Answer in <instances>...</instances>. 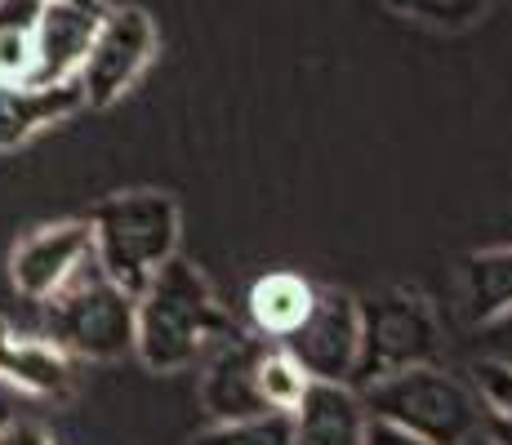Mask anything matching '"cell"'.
<instances>
[{
	"mask_svg": "<svg viewBox=\"0 0 512 445\" xmlns=\"http://www.w3.org/2000/svg\"><path fill=\"white\" fill-rule=\"evenodd\" d=\"M0 383L18 392H32V397H67L76 383L72 356L58 348L54 339H27L14 334L9 321L0 316Z\"/></svg>",
	"mask_w": 512,
	"mask_h": 445,
	"instance_id": "obj_12",
	"label": "cell"
},
{
	"mask_svg": "<svg viewBox=\"0 0 512 445\" xmlns=\"http://www.w3.org/2000/svg\"><path fill=\"white\" fill-rule=\"evenodd\" d=\"M464 299L472 321L512 308V250H486L464 263Z\"/></svg>",
	"mask_w": 512,
	"mask_h": 445,
	"instance_id": "obj_15",
	"label": "cell"
},
{
	"mask_svg": "<svg viewBox=\"0 0 512 445\" xmlns=\"http://www.w3.org/2000/svg\"><path fill=\"white\" fill-rule=\"evenodd\" d=\"M94 5H107V0H94Z\"/></svg>",
	"mask_w": 512,
	"mask_h": 445,
	"instance_id": "obj_26",
	"label": "cell"
},
{
	"mask_svg": "<svg viewBox=\"0 0 512 445\" xmlns=\"http://www.w3.org/2000/svg\"><path fill=\"white\" fill-rule=\"evenodd\" d=\"M312 299H317V285L303 281L294 272H268L250 285V321H254V334L268 343H277L281 334H290L294 325L308 316Z\"/></svg>",
	"mask_w": 512,
	"mask_h": 445,
	"instance_id": "obj_14",
	"label": "cell"
},
{
	"mask_svg": "<svg viewBox=\"0 0 512 445\" xmlns=\"http://www.w3.org/2000/svg\"><path fill=\"white\" fill-rule=\"evenodd\" d=\"M277 348L294 356L308 379L317 383H352L361 352V299L343 290H321L312 299L308 316L294 325L290 334H281Z\"/></svg>",
	"mask_w": 512,
	"mask_h": 445,
	"instance_id": "obj_7",
	"label": "cell"
},
{
	"mask_svg": "<svg viewBox=\"0 0 512 445\" xmlns=\"http://www.w3.org/2000/svg\"><path fill=\"white\" fill-rule=\"evenodd\" d=\"M192 445H294V414L259 410V414H241V419H219Z\"/></svg>",
	"mask_w": 512,
	"mask_h": 445,
	"instance_id": "obj_17",
	"label": "cell"
},
{
	"mask_svg": "<svg viewBox=\"0 0 512 445\" xmlns=\"http://www.w3.org/2000/svg\"><path fill=\"white\" fill-rule=\"evenodd\" d=\"M268 352V339L259 334H241L232 330L210 356H205V374H201V405L214 423L219 419H241V414H259L272 410L263 401L259 388V365Z\"/></svg>",
	"mask_w": 512,
	"mask_h": 445,
	"instance_id": "obj_8",
	"label": "cell"
},
{
	"mask_svg": "<svg viewBox=\"0 0 512 445\" xmlns=\"http://www.w3.org/2000/svg\"><path fill=\"white\" fill-rule=\"evenodd\" d=\"M156 54V27L139 5H107L98 18V32L90 41L76 85H81L85 103L107 107L125 94L143 76V67Z\"/></svg>",
	"mask_w": 512,
	"mask_h": 445,
	"instance_id": "obj_6",
	"label": "cell"
},
{
	"mask_svg": "<svg viewBox=\"0 0 512 445\" xmlns=\"http://www.w3.org/2000/svg\"><path fill=\"white\" fill-rule=\"evenodd\" d=\"M428 361H441V321L423 294L383 290L374 299H361V352L352 388Z\"/></svg>",
	"mask_w": 512,
	"mask_h": 445,
	"instance_id": "obj_5",
	"label": "cell"
},
{
	"mask_svg": "<svg viewBox=\"0 0 512 445\" xmlns=\"http://www.w3.org/2000/svg\"><path fill=\"white\" fill-rule=\"evenodd\" d=\"M94 259L121 290L139 294L165 259L179 254V205L165 192L107 196L90 214Z\"/></svg>",
	"mask_w": 512,
	"mask_h": 445,
	"instance_id": "obj_3",
	"label": "cell"
},
{
	"mask_svg": "<svg viewBox=\"0 0 512 445\" xmlns=\"http://www.w3.org/2000/svg\"><path fill=\"white\" fill-rule=\"evenodd\" d=\"M472 392H477V414H481V432L495 445H512V365L486 361L481 356Z\"/></svg>",
	"mask_w": 512,
	"mask_h": 445,
	"instance_id": "obj_16",
	"label": "cell"
},
{
	"mask_svg": "<svg viewBox=\"0 0 512 445\" xmlns=\"http://www.w3.org/2000/svg\"><path fill=\"white\" fill-rule=\"evenodd\" d=\"M357 392H361V405H366V419L397 423V428L428 437L437 445H459L472 432H481L472 383H464L455 370H446L437 361L383 374V379H374Z\"/></svg>",
	"mask_w": 512,
	"mask_h": 445,
	"instance_id": "obj_2",
	"label": "cell"
},
{
	"mask_svg": "<svg viewBox=\"0 0 512 445\" xmlns=\"http://www.w3.org/2000/svg\"><path fill=\"white\" fill-rule=\"evenodd\" d=\"M392 9L419 18V23H428V27L459 32V27H472L481 14H486L490 0H392Z\"/></svg>",
	"mask_w": 512,
	"mask_h": 445,
	"instance_id": "obj_19",
	"label": "cell"
},
{
	"mask_svg": "<svg viewBox=\"0 0 512 445\" xmlns=\"http://www.w3.org/2000/svg\"><path fill=\"white\" fill-rule=\"evenodd\" d=\"M45 303V334L67 356L116 361L134 348V294L121 290L90 254Z\"/></svg>",
	"mask_w": 512,
	"mask_h": 445,
	"instance_id": "obj_4",
	"label": "cell"
},
{
	"mask_svg": "<svg viewBox=\"0 0 512 445\" xmlns=\"http://www.w3.org/2000/svg\"><path fill=\"white\" fill-rule=\"evenodd\" d=\"M90 254H94L90 219L49 223L14 245V254H9V281H14V290L23 294V299L41 303L90 259Z\"/></svg>",
	"mask_w": 512,
	"mask_h": 445,
	"instance_id": "obj_9",
	"label": "cell"
},
{
	"mask_svg": "<svg viewBox=\"0 0 512 445\" xmlns=\"http://www.w3.org/2000/svg\"><path fill=\"white\" fill-rule=\"evenodd\" d=\"M45 0H0V32H36Z\"/></svg>",
	"mask_w": 512,
	"mask_h": 445,
	"instance_id": "obj_22",
	"label": "cell"
},
{
	"mask_svg": "<svg viewBox=\"0 0 512 445\" xmlns=\"http://www.w3.org/2000/svg\"><path fill=\"white\" fill-rule=\"evenodd\" d=\"M36 67L32 32H0V81H23Z\"/></svg>",
	"mask_w": 512,
	"mask_h": 445,
	"instance_id": "obj_20",
	"label": "cell"
},
{
	"mask_svg": "<svg viewBox=\"0 0 512 445\" xmlns=\"http://www.w3.org/2000/svg\"><path fill=\"white\" fill-rule=\"evenodd\" d=\"M294 445H361L366 441V405L352 383H317L303 388L294 405Z\"/></svg>",
	"mask_w": 512,
	"mask_h": 445,
	"instance_id": "obj_11",
	"label": "cell"
},
{
	"mask_svg": "<svg viewBox=\"0 0 512 445\" xmlns=\"http://www.w3.org/2000/svg\"><path fill=\"white\" fill-rule=\"evenodd\" d=\"M85 107V94L76 81L63 85H23V81H0V152H14L27 138H36L45 125L72 116Z\"/></svg>",
	"mask_w": 512,
	"mask_h": 445,
	"instance_id": "obj_13",
	"label": "cell"
},
{
	"mask_svg": "<svg viewBox=\"0 0 512 445\" xmlns=\"http://www.w3.org/2000/svg\"><path fill=\"white\" fill-rule=\"evenodd\" d=\"M361 445H437L428 437H415V432L397 428V423H383V419H366V441Z\"/></svg>",
	"mask_w": 512,
	"mask_h": 445,
	"instance_id": "obj_23",
	"label": "cell"
},
{
	"mask_svg": "<svg viewBox=\"0 0 512 445\" xmlns=\"http://www.w3.org/2000/svg\"><path fill=\"white\" fill-rule=\"evenodd\" d=\"M477 348L486 361H499V365H512V308L486 316V321H477Z\"/></svg>",
	"mask_w": 512,
	"mask_h": 445,
	"instance_id": "obj_21",
	"label": "cell"
},
{
	"mask_svg": "<svg viewBox=\"0 0 512 445\" xmlns=\"http://www.w3.org/2000/svg\"><path fill=\"white\" fill-rule=\"evenodd\" d=\"M236 330L210 281L187 259H165L134 294V352L147 370L179 374L201 365Z\"/></svg>",
	"mask_w": 512,
	"mask_h": 445,
	"instance_id": "obj_1",
	"label": "cell"
},
{
	"mask_svg": "<svg viewBox=\"0 0 512 445\" xmlns=\"http://www.w3.org/2000/svg\"><path fill=\"white\" fill-rule=\"evenodd\" d=\"M107 5H94V0H45L41 18H36V67L27 76V85H63L76 81L85 54H90V41L98 32V18H103Z\"/></svg>",
	"mask_w": 512,
	"mask_h": 445,
	"instance_id": "obj_10",
	"label": "cell"
},
{
	"mask_svg": "<svg viewBox=\"0 0 512 445\" xmlns=\"http://www.w3.org/2000/svg\"><path fill=\"white\" fill-rule=\"evenodd\" d=\"M0 445H54V441H49L36 423L9 419V423H0Z\"/></svg>",
	"mask_w": 512,
	"mask_h": 445,
	"instance_id": "obj_24",
	"label": "cell"
},
{
	"mask_svg": "<svg viewBox=\"0 0 512 445\" xmlns=\"http://www.w3.org/2000/svg\"><path fill=\"white\" fill-rule=\"evenodd\" d=\"M308 374L294 365V356L277 348V343H268V352H263V365H259V388H263V401L272 405V410H294L303 397V388H308Z\"/></svg>",
	"mask_w": 512,
	"mask_h": 445,
	"instance_id": "obj_18",
	"label": "cell"
},
{
	"mask_svg": "<svg viewBox=\"0 0 512 445\" xmlns=\"http://www.w3.org/2000/svg\"><path fill=\"white\" fill-rule=\"evenodd\" d=\"M459 445H495V441H490L486 432H472V437H468V441H459Z\"/></svg>",
	"mask_w": 512,
	"mask_h": 445,
	"instance_id": "obj_25",
	"label": "cell"
}]
</instances>
